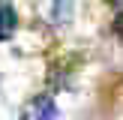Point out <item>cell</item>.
Wrapping results in <instances>:
<instances>
[{
  "label": "cell",
  "mask_w": 123,
  "mask_h": 120,
  "mask_svg": "<svg viewBox=\"0 0 123 120\" xmlns=\"http://www.w3.org/2000/svg\"><path fill=\"white\" fill-rule=\"evenodd\" d=\"M24 120H60L54 96L42 93V96H36V99H30L27 105H24Z\"/></svg>",
  "instance_id": "cell-1"
},
{
  "label": "cell",
  "mask_w": 123,
  "mask_h": 120,
  "mask_svg": "<svg viewBox=\"0 0 123 120\" xmlns=\"http://www.w3.org/2000/svg\"><path fill=\"white\" fill-rule=\"evenodd\" d=\"M39 12L45 15L48 24L63 27V24H69V18H72V0H39Z\"/></svg>",
  "instance_id": "cell-2"
},
{
  "label": "cell",
  "mask_w": 123,
  "mask_h": 120,
  "mask_svg": "<svg viewBox=\"0 0 123 120\" xmlns=\"http://www.w3.org/2000/svg\"><path fill=\"white\" fill-rule=\"evenodd\" d=\"M15 30H18V15H15V9H12L9 0H0V42L12 39Z\"/></svg>",
  "instance_id": "cell-3"
},
{
  "label": "cell",
  "mask_w": 123,
  "mask_h": 120,
  "mask_svg": "<svg viewBox=\"0 0 123 120\" xmlns=\"http://www.w3.org/2000/svg\"><path fill=\"white\" fill-rule=\"evenodd\" d=\"M114 3H117V6H123V0H114Z\"/></svg>",
  "instance_id": "cell-4"
}]
</instances>
